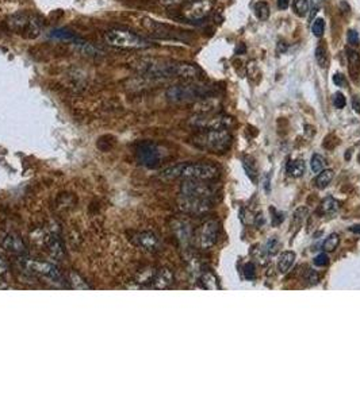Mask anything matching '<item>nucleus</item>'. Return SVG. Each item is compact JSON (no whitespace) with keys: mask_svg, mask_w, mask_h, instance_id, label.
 I'll list each match as a JSON object with an SVG mask.
<instances>
[{"mask_svg":"<svg viewBox=\"0 0 360 405\" xmlns=\"http://www.w3.org/2000/svg\"><path fill=\"white\" fill-rule=\"evenodd\" d=\"M138 72L150 79H195L201 70L195 65L164 60H140L136 63Z\"/></svg>","mask_w":360,"mask_h":405,"instance_id":"nucleus-1","label":"nucleus"},{"mask_svg":"<svg viewBox=\"0 0 360 405\" xmlns=\"http://www.w3.org/2000/svg\"><path fill=\"white\" fill-rule=\"evenodd\" d=\"M219 176L216 165L209 162H183L167 168L161 177L167 180H214Z\"/></svg>","mask_w":360,"mask_h":405,"instance_id":"nucleus-2","label":"nucleus"},{"mask_svg":"<svg viewBox=\"0 0 360 405\" xmlns=\"http://www.w3.org/2000/svg\"><path fill=\"white\" fill-rule=\"evenodd\" d=\"M195 148L212 153L228 152L232 145V134L228 130H206L198 131L191 138Z\"/></svg>","mask_w":360,"mask_h":405,"instance_id":"nucleus-3","label":"nucleus"},{"mask_svg":"<svg viewBox=\"0 0 360 405\" xmlns=\"http://www.w3.org/2000/svg\"><path fill=\"white\" fill-rule=\"evenodd\" d=\"M214 90L210 85L203 84H176L170 87L165 96L171 103L175 104H185V103H196L201 99L213 96Z\"/></svg>","mask_w":360,"mask_h":405,"instance_id":"nucleus-4","label":"nucleus"},{"mask_svg":"<svg viewBox=\"0 0 360 405\" xmlns=\"http://www.w3.org/2000/svg\"><path fill=\"white\" fill-rule=\"evenodd\" d=\"M188 125L196 128L198 131H206V130H228L234 125V119L232 116L225 114H198L192 116Z\"/></svg>","mask_w":360,"mask_h":405,"instance_id":"nucleus-5","label":"nucleus"},{"mask_svg":"<svg viewBox=\"0 0 360 405\" xmlns=\"http://www.w3.org/2000/svg\"><path fill=\"white\" fill-rule=\"evenodd\" d=\"M107 45L119 49H146L152 46L148 39L126 30H110L105 34Z\"/></svg>","mask_w":360,"mask_h":405,"instance_id":"nucleus-6","label":"nucleus"},{"mask_svg":"<svg viewBox=\"0 0 360 405\" xmlns=\"http://www.w3.org/2000/svg\"><path fill=\"white\" fill-rule=\"evenodd\" d=\"M8 26L14 32L29 39L38 37L41 31V21L29 12H19L11 16L8 19Z\"/></svg>","mask_w":360,"mask_h":405,"instance_id":"nucleus-7","label":"nucleus"},{"mask_svg":"<svg viewBox=\"0 0 360 405\" xmlns=\"http://www.w3.org/2000/svg\"><path fill=\"white\" fill-rule=\"evenodd\" d=\"M19 263H21L22 268L29 270L30 273L45 277V279H48L49 281H52L54 284H63L64 282V276L61 274L59 268L56 265H53V263L25 257H21Z\"/></svg>","mask_w":360,"mask_h":405,"instance_id":"nucleus-8","label":"nucleus"},{"mask_svg":"<svg viewBox=\"0 0 360 405\" xmlns=\"http://www.w3.org/2000/svg\"><path fill=\"white\" fill-rule=\"evenodd\" d=\"M216 195V188L209 184V180H184L180 185V196L210 199Z\"/></svg>","mask_w":360,"mask_h":405,"instance_id":"nucleus-9","label":"nucleus"},{"mask_svg":"<svg viewBox=\"0 0 360 405\" xmlns=\"http://www.w3.org/2000/svg\"><path fill=\"white\" fill-rule=\"evenodd\" d=\"M178 207L183 214L201 216L212 210L213 201L210 199H198V197L180 196V199L178 200Z\"/></svg>","mask_w":360,"mask_h":405,"instance_id":"nucleus-10","label":"nucleus"},{"mask_svg":"<svg viewBox=\"0 0 360 405\" xmlns=\"http://www.w3.org/2000/svg\"><path fill=\"white\" fill-rule=\"evenodd\" d=\"M219 226L216 220H209L203 223L199 230L196 231V243L202 250L212 249L218 241Z\"/></svg>","mask_w":360,"mask_h":405,"instance_id":"nucleus-11","label":"nucleus"},{"mask_svg":"<svg viewBox=\"0 0 360 405\" xmlns=\"http://www.w3.org/2000/svg\"><path fill=\"white\" fill-rule=\"evenodd\" d=\"M213 8V3L210 0H192L184 5L181 14L185 19L191 22H198L205 19Z\"/></svg>","mask_w":360,"mask_h":405,"instance_id":"nucleus-12","label":"nucleus"},{"mask_svg":"<svg viewBox=\"0 0 360 405\" xmlns=\"http://www.w3.org/2000/svg\"><path fill=\"white\" fill-rule=\"evenodd\" d=\"M130 241L136 248L143 251H146V253H157L161 248L157 235L150 231L137 232V234L132 235Z\"/></svg>","mask_w":360,"mask_h":405,"instance_id":"nucleus-13","label":"nucleus"},{"mask_svg":"<svg viewBox=\"0 0 360 405\" xmlns=\"http://www.w3.org/2000/svg\"><path fill=\"white\" fill-rule=\"evenodd\" d=\"M0 245L4 250L16 254V255H22V254L26 253V245L22 241V238L14 232H7L0 238Z\"/></svg>","mask_w":360,"mask_h":405,"instance_id":"nucleus-14","label":"nucleus"},{"mask_svg":"<svg viewBox=\"0 0 360 405\" xmlns=\"http://www.w3.org/2000/svg\"><path fill=\"white\" fill-rule=\"evenodd\" d=\"M172 230H174V234H175L176 239L179 241V243L185 248L188 246L190 242L192 241L194 238V230L192 227L187 220H175L174 224H172Z\"/></svg>","mask_w":360,"mask_h":405,"instance_id":"nucleus-15","label":"nucleus"},{"mask_svg":"<svg viewBox=\"0 0 360 405\" xmlns=\"http://www.w3.org/2000/svg\"><path fill=\"white\" fill-rule=\"evenodd\" d=\"M42 241L43 245L49 250V253L52 254L54 258L60 259V258H63L65 255V249H64L63 242H61V239L56 232L50 231L42 235Z\"/></svg>","mask_w":360,"mask_h":405,"instance_id":"nucleus-16","label":"nucleus"},{"mask_svg":"<svg viewBox=\"0 0 360 405\" xmlns=\"http://www.w3.org/2000/svg\"><path fill=\"white\" fill-rule=\"evenodd\" d=\"M174 281H175V276L172 273V270L168 268H161L157 269L152 286L154 289H168L172 286Z\"/></svg>","mask_w":360,"mask_h":405,"instance_id":"nucleus-17","label":"nucleus"},{"mask_svg":"<svg viewBox=\"0 0 360 405\" xmlns=\"http://www.w3.org/2000/svg\"><path fill=\"white\" fill-rule=\"evenodd\" d=\"M138 154L143 157L144 163H146L149 166H156L160 161L161 157V153H160L159 148L153 145V143H145L143 145V148L138 150Z\"/></svg>","mask_w":360,"mask_h":405,"instance_id":"nucleus-18","label":"nucleus"},{"mask_svg":"<svg viewBox=\"0 0 360 405\" xmlns=\"http://www.w3.org/2000/svg\"><path fill=\"white\" fill-rule=\"evenodd\" d=\"M218 107H219V99L214 97V96H209V97H205V99H201L194 103V110L198 114H212V112H216Z\"/></svg>","mask_w":360,"mask_h":405,"instance_id":"nucleus-19","label":"nucleus"},{"mask_svg":"<svg viewBox=\"0 0 360 405\" xmlns=\"http://www.w3.org/2000/svg\"><path fill=\"white\" fill-rule=\"evenodd\" d=\"M347 57H348V70H350L351 77L356 80L360 73V54L352 49H348Z\"/></svg>","mask_w":360,"mask_h":405,"instance_id":"nucleus-20","label":"nucleus"},{"mask_svg":"<svg viewBox=\"0 0 360 405\" xmlns=\"http://www.w3.org/2000/svg\"><path fill=\"white\" fill-rule=\"evenodd\" d=\"M295 262V253L294 251H285L279 255V259H278V270L281 272L282 274L287 273L290 268Z\"/></svg>","mask_w":360,"mask_h":405,"instance_id":"nucleus-21","label":"nucleus"},{"mask_svg":"<svg viewBox=\"0 0 360 405\" xmlns=\"http://www.w3.org/2000/svg\"><path fill=\"white\" fill-rule=\"evenodd\" d=\"M156 272H157V269H154V268L143 269V270H141V272L136 276L134 282H137L140 288H141V286H145V285H150L152 282H153Z\"/></svg>","mask_w":360,"mask_h":405,"instance_id":"nucleus-22","label":"nucleus"},{"mask_svg":"<svg viewBox=\"0 0 360 405\" xmlns=\"http://www.w3.org/2000/svg\"><path fill=\"white\" fill-rule=\"evenodd\" d=\"M305 170H306V165H305L303 159H292L287 163V173L291 177H295V179L301 177L305 173Z\"/></svg>","mask_w":360,"mask_h":405,"instance_id":"nucleus-23","label":"nucleus"},{"mask_svg":"<svg viewBox=\"0 0 360 405\" xmlns=\"http://www.w3.org/2000/svg\"><path fill=\"white\" fill-rule=\"evenodd\" d=\"M333 177L334 172L332 169H324V170H321V172L318 173L317 177H316L314 184H316V187L320 188V189H324V188H326V187L332 183Z\"/></svg>","mask_w":360,"mask_h":405,"instance_id":"nucleus-24","label":"nucleus"},{"mask_svg":"<svg viewBox=\"0 0 360 405\" xmlns=\"http://www.w3.org/2000/svg\"><path fill=\"white\" fill-rule=\"evenodd\" d=\"M67 282H68L73 289H79V290H85V289H91V286L84 281V279L79 276L77 273L74 272H69L68 277H67Z\"/></svg>","mask_w":360,"mask_h":405,"instance_id":"nucleus-25","label":"nucleus"},{"mask_svg":"<svg viewBox=\"0 0 360 405\" xmlns=\"http://www.w3.org/2000/svg\"><path fill=\"white\" fill-rule=\"evenodd\" d=\"M339 210V201L333 199L332 196H329L326 199H324L323 203L320 204V215H330Z\"/></svg>","mask_w":360,"mask_h":405,"instance_id":"nucleus-26","label":"nucleus"},{"mask_svg":"<svg viewBox=\"0 0 360 405\" xmlns=\"http://www.w3.org/2000/svg\"><path fill=\"white\" fill-rule=\"evenodd\" d=\"M199 280H201V282H202V285H203V288H205V289H209V290L219 289V284H218L217 277H216L212 272H202Z\"/></svg>","mask_w":360,"mask_h":405,"instance_id":"nucleus-27","label":"nucleus"},{"mask_svg":"<svg viewBox=\"0 0 360 405\" xmlns=\"http://www.w3.org/2000/svg\"><path fill=\"white\" fill-rule=\"evenodd\" d=\"M243 166L244 169H245L247 174H248L249 179L252 180L253 183H256V181H257V166H256V163H254L253 158L249 157V156H244Z\"/></svg>","mask_w":360,"mask_h":405,"instance_id":"nucleus-28","label":"nucleus"},{"mask_svg":"<svg viewBox=\"0 0 360 405\" xmlns=\"http://www.w3.org/2000/svg\"><path fill=\"white\" fill-rule=\"evenodd\" d=\"M316 60L320 68H326L328 65V49L325 46V43L321 42L316 49Z\"/></svg>","mask_w":360,"mask_h":405,"instance_id":"nucleus-29","label":"nucleus"},{"mask_svg":"<svg viewBox=\"0 0 360 405\" xmlns=\"http://www.w3.org/2000/svg\"><path fill=\"white\" fill-rule=\"evenodd\" d=\"M254 14L259 18L260 21H267L270 18V5L265 1H257L254 4Z\"/></svg>","mask_w":360,"mask_h":405,"instance_id":"nucleus-30","label":"nucleus"},{"mask_svg":"<svg viewBox=\"0 0 360 405\" xmlns=\"http://www.w3.org/2000/svg\"><path fill=\"white\" fill-rule=\"evenodd\" d=\"M50 37L54 38V39H59V41H65V42H69V41H74L76 37H74L73 32H71L67 29H56L52 31Z\"/></svg>","mask_w":360,"mask_h":405,"instance_id":"nucleus-31","label":"nucleus"},{"mask_svg":"<svg viewBox=\"0 0 360 405\" xmlns=\"http://www.w3.org/2000/svg\"><path fill=\"white\" fill-rule=\"evenodd\" d=\"M292 10L298 16H306L309 11V0H292Z\"/></svg>","mask_w":360,"mask_h":405,"instance_id":"nucleus-32","label":"nucleus"},{"mask_svg":"<svg viewBox=\"0 0 360 405\" xmlns=\"http://www.w3.org/2000/svg\"><path fill=\"white\" fill-rule=\"evenodd\" d=\"M325 165H326V161L321 154H313L312 159H310V166L314 173H320L321 170H324Z\"/></svg>","mask_w":360,"mask_h":405,"instance_id":"nucleus-33","label":"nucleus"},{"mask_svg":"<svg viewBox=\"0 0 360 405\" xmlns=\"http://www.w3.org/2000/svg\"><path fill=\"white\" fill-rule=\"evenodd\" d=\"M339 235H337V234H330V235L325 239V242H324L323 245V249L325 251H334V250L337 249V246H339Z\"/></svg>","mask_w":360,"mask_h":405,"instance_id":"nucleus-34","label":"nucleus"},{"mask_svg":"<svg viewBox=\"0 0 360 405\" xmlns=\"http://www.w3.org/2000/svg\"><path fill=\"white\" fill-rule=\"evenodd\" d=\"M312 31L314 34V37L321 38L325 32V22H324L323 18H317L313 21L312 25Z\"/></svg>","mask_w":360,"mask_h":405,"instance_id":"nucleus-35","label":"nucleus"},{"mask_svg":"<svg viewBox=\"0 0 360 405\" xmlns=\"http://www.w3.org/2000/svg\"><path fill=\"white\" fill-rule=\"evenodd\" d=\"M307 214H309V211H307V208H305V207H301V208H298V210L294 212V218H292V220H294V223H295V226L301 224L302 221L306 219Z\"/></svg>","mask_w":360,"mask_h":405,"instance_id":"nucleus-36","label":"nucleus"},{"mask_svg":"<svg viewBox=\"0 0 360 405\" xmlns=\"http://www.w3.org/2000/svg\"><path fill=\"white\" fill-rule=\"evenodd\" d=\"M244 277L249 281H252L256 277V266H254L253 262H248L245 263L244 266Z\"/></svg>","mask_w":360,"mask_h":405,"instance_id":"nucleus-37","label":"nucleus"},{"mask_svg":"<svg viewBox=\"0 0 360 405\" xmlns=\"http://www.w3.org/2000/svg\"><path fill=\"white\" fill-rule=\"evenodd\" d=\"M345 104H347V100H345L344 95H343L341 92H336L333 96L334 107H336V108H339V110H341V108H344Z\"/></svg>","mask_w":360,"mask_h":405,"instance_id":"nucleus-38","label":"nucleus"},{"mask_svg":"<svg viewBox=\"0 0 360 405\" xmlns=\"http://www.w3.org/2000/svg\"><path fill=\"white\" fill-rule=\"evenodd\" d=\"M278 249H279V241L276 238H271L268 243H267V253L270 255L278 253Z\"/></svg>","mask_w":360,"mask_h":405,"instance_id":"nucleus-39","label":"nucleus"},{"mask_svg":"<svg viewBox=\"0 0 360 405\" xmlns=\"http://www.w3.org/2000/svg\"><path fill=\"white\" fill-rule=\"evenodd\" d=\"M305 279H306V281L309 282V284L314 285L318 282L320 276H318V273L316 272V270H313V269H307V274L305 276Z\"/></svg>","mask_w":360,"mask_h":405,"instance_id":"nucleus-40","label":"nucleus"},{"mask_svg":"<svg viewBox=\"0 0 360 405\" xmlns=\"http://www.w3.org/2000/svg\"><path fill=\"white\" fill-rule=\"evenodd\" d=\"M321 8V0H312V8H310V14H309V21L313 22L316 18V14Z\"/></svg>","mask_w":360,"mask_h":405,"instance_id":"nucleus-41","label":"nucleus"},{"mask_svg":"<svg viewBox=\"0 0 360 405\" xmlns=\"http://www.w3.org/2000/svg\"><path fill=\"white\" fill-rule=\"evenodd\" d=\"M347 39L351 46H358L359 45V34L355 30H348L347 32Z\"/></svg>","mask_w":360,"mask_h":405,"instance_id":"nucleus-42","label":"nucleus"},{"mask_svg":"<svg viewBox=\"0 0 360 405\" xmlns=\"http://www.w3.org/2000/svg\"><path fill=\"white\" fill-rule=\"evenodd\" d=\"M314 265L316 266H318V268H324V266H326L329 262V258L326 254H320V255H317V257L314 258Z\"/></svg>","mask_w":360,"mask_h":405,"instance_id":"nucleus-43","label":"nucleus"},{"mask_svg":"<svg viewBox=\"0 0 360 405\" xmlns=\"http://www.w3.org/2000/svg\"><path fill=\"white\" fill-rule=\"evenodd\" d=\"M333 83L339 87H345L347 85V80L341 73H336L333 76Z\"/></svg>","mask_w":360,"mask_h":405,"instance_id":"nucleus-44","label":"nucleus"},{"mask_svg":"<svg viewBox=\"0 0 360 405\" xmlns=\"http://www.w3.org/2000/svg\"><path fill=\"white\" fill-rule=\"evenodd\" d=\"M271 211L275 214V216H272V224H274V226H279L282 221H283V214L278 212L276 210H271Z\"/></svg>","mask_w":360,"mask_h":405,"instance_id":"nucleus-45","label":"nucleus"},{"mask_svg":"<svg viewBox=\"0 0 360 405\" xmlns=\"http://www.w3.org/2000/svg\"><path fill=\"white\" fill-rule=\"evenodd\" d=\"M8 270V266H7V262H5L3 258L0 257V276H4Z\"/></svg>","mask_w":360,"mask_h":405,"instance_id":"nucleus-46","label":"nucleus"},{"mask_svg":"<svg viewBox=\"0 0 360 405\" xmlns=\"http://www.w3.org/2000/svg\"><path fill=\"white\" fill-rule=\"evenodd\" d=\"M183 1H192V0H161V3L163 4H167V5H171V4H179V3H183Z\"/></svg>","mask_w":360,"mask_h":405,"instance_id":"nucleus-47","label":"nucleus"},{"mask_svg":"<svg viewBox=\"0 0 360 405\" xmlns=\"http://www.w3.org/2000/svg\"><path fill=\"white\" fill-rule=\"evenodd\" d=\"M340 8H341V11L345 12V14H350L351 12L350 4H348L347 1H344V0H343V1H340Z\"/></svg>","mask_w":360,"mask_h":405,"instance_id":"nucleus-48","label":"nucleus"},{"mask_svg":"<svg viewBox=\"0 0 360 405\" xmlns=\"http://www.w3.org/2000/svg\"><path fill=\"white\" fill-rule=\"evenodd\" d=\"M290 4V0H278V7L279 10H286Z\"/></svg>","mask_w":360,"mask_h":405,"instance_id":"nucleus-49","label":"nucleus"},{"mask_svg":"<svg viewBox=\"0 0 360 405\" xmlns=\"http://www.w3.org/2000/svg\"><path fill=\"white\" fill-rule=\"evenodd\" d=\"M264 223H265L264 216L261 215V214H259V215L254 218V224H256V226H263Z\"/></svg>","mask_w":360,"mask_h":405,"instance_id":"nucleus-50","label":"nucleus"},{"mask_svg":"<svg viewBox=\"0 0 360 405\" xmlns=\"http://www.w3.org/2000/svg\"><path fill=\"white\" fill-rule=\"evenodd\" d=\"M352 105H354V108H355L356 112L360 114V100L358 99V97H355V99L352 100Z\"/></svg>","mask_w":360,"mask_h":405,"instance_id":"nucleus-51","label":"nucleus"},{"mask_svg":"<svg viewBox=\"0 0 360 405\" xmlns=\"http://www.w3.org/2000/svg\"><path fill=\"white\" fill-rule=\"evenodd\" d=\"M286 52V43L279 42L278 43V53H283Z\"/></svg>","mask_w":360,"mask_h":405,"instance_id":"nucleus-52","label":"nucleus"},{"mask_svg":"<svg viewBox=\"0 0 360 405\" xmlns=\"http://www.w3.org/2000/svg\"><path fill=\"white\" fill-rule=\"evenodd\" d=\"M350 230L352 232H355V234H359L360 235V224H355V226L350 227Z\"/></svg>","mask_w":360,"mask_h":405,"instance_id":"nucleus-53","label":"nucleus"},{"mask_svg":"<svg viewBox=\"0 0 360 405\" xmlns=\"http://www.w3.org/2000/svg\"><path fill=\"white\" fill-rule=\"evenodd\" d=\"M240 52L241 53L245 52V46H244V43H240L239 46H237V49H236V54H240Z\"/></svg>","mask_w":360,"mask_h":405,"instance_id":"nucleus-54","label":"nucleus"},{"mask_svg":"<svg viewBox=\"0 0 360 405\" xmlns=\"http://www.w3.org/2000/svg\"><path fill=\"white\" fill-rule=\"evenodd\" d=\"M359 162H360V154H359Z\"/></svg>","mask_w":360,"mask_h":405,"instance_id":"nucleus-55","label":"nucleus"}]
</instances>
